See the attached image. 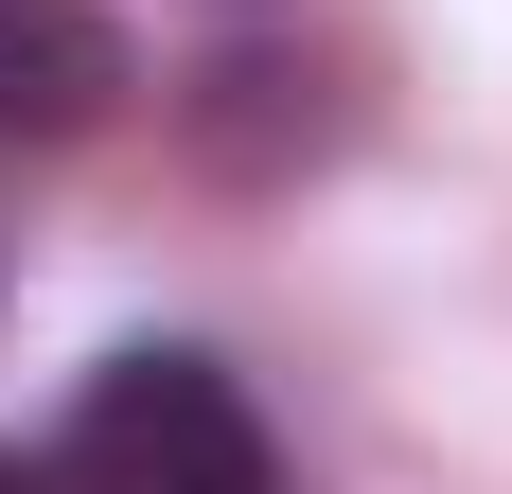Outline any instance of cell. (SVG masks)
Listing matches in <instances>:
<instances>
[{
    "label": "cell",
    "mask_w": 512,
    "mask_h": 494,
    "mask_svg": "<svg viewBox=\"0 0 512 494\" xmlns=\"http://www.w3.org/2000/svg\"><path fill=\"white\" fill-rule=\"evenodd\" d=\"M53 494H283V442H265V406L230 389L195 336H124L89 389H71Z\"/></svg>",
    "instance_id": "cell-1"
},
{
    "label": "cell",
    "mask_w": 512,
    "mask_h": 494,
    "mask_svg": "<svg viewBox=\"0 0 512 494\" xmlns=\"http://www.w3.org/2000/svg\"><path fill=\"white\" fill-rule=\"evenodd\" d=\"M142 89V53L106 0H0V142H89Z\"/></svg>",
    "instance_id": "cell-2"
},
{
    "label": "cell",
    "mask_w": 512,
    "mask_h": 494,
    "mask_svg": "<svg viewBox=\"0 0 512 494\" xmlns=\"http://www.w3.org/2000/svg\"><path fill=\"white\" fill-rule=\"evenodd\" d=\"M0 494H53V459H18V442H0Z\"/></svg>",
    "instance_id": "cell-3"
}]
</instances>
